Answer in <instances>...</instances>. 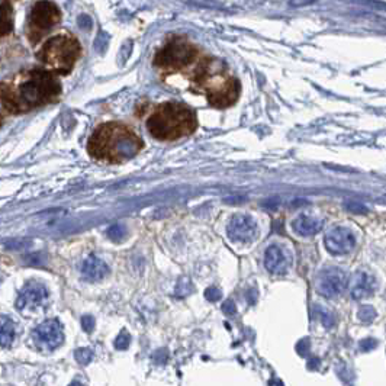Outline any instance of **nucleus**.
Returning a JSON list of instances; mask_svg holds the SVG:
<instances>
[{
	"instance_id": "39448f33",
	"label": "nucleus",
	"mask_w": 386,
	"mask_h": 386,
	"mask_svg": "<svg viewBox=\"0 0 386 386\" xmlns=\"http://www.w3.org/2000/svg\"><path fill=\"white\" fill-rule=\"evenodd\" d=\"M80 52L82 47L76 38L71 35H59L48 39L38 52V59L54 71L67 74L80 57Z\"/></svg>"
},
{
	"instance_id": "4be33fe9",
	"label": "nucleus",
	"mask_w": 386,
	"mask_h": 386,
	"mask_svg": "<svg viewBox=\"0 0 386 386\" xmlns=\"http://www.w3.org/2000/svg\"><path fill=\"white\" fill-rule=\"evenodd\" d=\"M346 209L351 212V213H354V215H364V213L369 212V209L363 203H359V202H347L346 203Z\"/></svg>"
},
{
	"instance_id": "2eb2a0df",
	"label": "nucleus",
	"mask_w": 386,
	"mask_h": 386,
	"mask_svg": "<svg viewBox=\"0 0 386 386\" xmlns=\"http://www.w3.org/2000/svg\"><path fill=\"white\" fill-rule=\"evenodd\" d=\"M82 273L87 281L96 282L105 278L106 274L109 273V267L103 260H100L97 256L92 254L83 261Z\"/></svg>"
},
{
	"instance_id": "393cba45",
	"label": "nucleus",
	"mask_w": 386,
	"mask_h": 386,
	"mask_svg": "<svg viewBox=\"0 0 386 386\" xmlns=\"http://www.w3.org/2000/svg\"><path fill=\"white\" fill-rule=\"evenodd\" d=\"M77 22H79V26H80L82 29H84V31L90 29L92 25H93V21H92V18H90L89 15H80L79 19H77Z\"/></svg>"
},
{
	"instance_id": "5701e85b",
	"label": "nucleus",
	"mask_w": 386,
	"mask_h": 386,
	"mask_svg": "<svg viewBox=\"0 0 386 386\" xmlns=\"http://www.w3.org/2000/svg\"><path fill=\"white\" fill-rule=\"evenodd\" d=\"M125 235V228L122 225H112L107 230V237L112 240H121Z\"/></svg>"
},
{
	"instance_id": "0eeeda50",
	"label": "nucleus",
	"mask_w": 386,
	"mask_h": 386,
	"mask_svg": "<svg viewBox=\"0 0 386 386\" xmlns=\"http://www.w3.org/2000/svg\"><path fill=\"white\" fill-rule=\"evenodd\" d=\"M196 57V48L183 38L169 41L155 56L154 64L161 69L180 70L187 67Z\"/></svg>"
},
{
	"instance_id": "f03ea898",
	"label": "nucleus",
	"mask_w": 386,
	"mask_h": 386,
	"mask_svg": "<svg viewBox=\"0 0 386 386\" xmlns=\"http://www.w3.org/2000/svg\"><path fill=\"white\" fill-rule=\"evenodd\" d=\"M142 148V141L134 131L122 124L109 122L94 131L89 140L87 151L96 160L122 163L135 157Z\"/></svg>"
},
{
	"instance_id": "aec40b11",
	"label": "nucleus",
	"mask_w": 386,
	"mask_h": 386,
	"mask_svg": "<svg viewBox=\"0 0 386 386\" xmlns=\"http://www.w3.org/2000/svg\"><path fill=\"white\" fill-rule=\"evenodd\" d=\"M109 45V36L105 32H99V35L96 36L94 39V49L99 52V54H103L106 51V48Z\"/></svg>"
},
{
	"instance_id": "4468645a",
	"label": "nucleus",
	"mask_w": 386,
	"mask_h": 386,
	"mask_svg": "<svg viewBox=\"0 0 386 386\" xmlns=\"http://www.w3.org/2000/svg\"><path fill=\"white\" fill-rule=\"evenodd\" d=\"M350 292L354 299L369 298L374 292L373 278L366 271H357L350 283Z\"/></svg>"
},
{
	"instance_id": "6ab92c4d",
	"label": "nucleus",
	"mask_w": 386,
	"mask_h": 386,
	"mask_svg": "<svg viewBox=\"0 0 386 386\" xmlns=\"http://www.w3.org/2000/svg\"><path fill=\"white\" fill-rule=\"evenodd\" d=\"M74 357H76V360L83 364V366H86V364H89V363L92 362V359H93V353L92 350H89V349H77V350L74 351Z\"/></svg>"
},
{
	"instance_id": "dca6fc26",
	"label": "nucleus",
	"mask_w": 386,
	"mask_h": 386,
	"mask_svg": "<svg viewBox=\"0 0 386 386\" xmlns=\"http://www.w3.org/2000/svg\"><path fill=\"white\" fill-rule=\"evenodd\" d=\"M292 228L296 234L304 235V237H309V235L318 234V233L322 230V221L315 218V216L299 215L296 219H293Z\"/></svg>"
},
{
	"instance_id": "412c9836",
	"label": "nucleus",
	"mask_w": 386,
	"mask_h": 386,
	"mask_svg": "<svg viewBox=\"0 0 386 386\" xmlns=\"http://www.w3.org/2000/svg\"><path fill=\"white\" fill-rule=\"evenodd\" d=\"M129 343H131V336H129V333H127L125 329H122L121 334H119L117 337V340H115V349H118V350H125V349H128Z\"/></svg>"
},
{
	"instance_id": "f8f14e48",
	"label": "nucleus",
	"mask_w": 386,
	"mask_h": 386,
	"mask_svg": "<svg viewBox=\"0 0 386 386\" xmlns=\"http://www.w3.org/2000/svg\"><path fill=\"white\" fill-rule=\"evenodd\" d=\"M48 298L47 288L41 283L31 282L21 291L18 299H16V308L25 309V308H38L45 304Z\"/></svg>"
},
{
	"instance_id": "cd10ccee",
	"label": "nucleus",
	"mask_w": 386,
	"mask_h": 386,
	"mask_svg": "<svg viewBox=\"0 0 386 386\" xmlns=\"http://www.w3.org/2000/svg\"><path fill=\"white\" fill-rule=\"evenodd\" d=\"M223 311L225 315L231 316L235 314V304L231 301V299H228L227 302H224L223 305Z\"/></svg>"
},
{
	"instance_id": "7ed1b4c3",
	"label": "nucleus",
	"mask_w": 386,
	"mask_h": 386,
	"mask_svg": "<svg viewBox=\"0 0 386 386\" xmlns=\"http://www.w3.org/2000/svg\"><path fill=\"white\" fill-rule=\"evenodd\" d=\"M147 128L157 140L175 141L193 134L198 128V121L187 106L167 102L158 106L148 118Z\"/></svg>"
},
{
	"instance_id": "20e7f679",
	"label": "nucleus",
	"mask_w": 386,
	"mask_h": 386,
	"mask_svg": "<svg viewBox=\"0 0 386 386\" xmlns=\"http://www.w3.org/2000/svg\"><path fill=\"white\" fill-rule=\"evenodd\" d=\"M196 83L205 89L208 102L215 107H227L237 100L240 94V83L225 71H212L211 63H203L196 71Z\"/></svg>"
},
{
	"instance_id": "a211bd4d",
	"label": "nucleus",
	"mask_w": 386,
	"mask_h": 386,
	"mask_svg": "<svg viewBox=\"0 0 386 386\" xmlns=\"http://www.w3.org/2000/svg\"><path fill=\"white\" fill-rule=\"evenodd\" d=\"M13 28V15L12 6L6 2L2 0V35H8Z\"/></svg>"
},
{
	"instance_id": "ddd939ff",
	"label": "nucleus",
	"mask_w": 386,
	"mask_h": 386,
	"mask_svg": "<svg viewBox=\"0 0 386 386\" xmlns=\"http://www.w3.org/2000/svg\"><path fill=\"white\" fill-rule=\"evenodd\" d=\"M266 269L273 274H285L288 267L291 266V258L281 246H270L264 254Z\"/></svg>"
},
{
	"instance_id": "bb28decb",
	"label": "nucleus",
	"mask_w": 386,
	"mask_h": 386,
	"mask_svg": "<svg viewBox=\"0 0 386 386\" xmlns=\"http://www.w3.org/2000/svg\"><path fill=\"white\" fill-rule=\"evenodd\" d=\"M359 316H360V319L363 321H370V319H373L374 316V311L372 309V306H364L362 311L359 312Z\"/></svg>"
},
{
	"instance_id": "1a4fd4ad",
	"label": "nucleus",
	"mask_w": 386,
	"mask_h": 386,
	"mask_svg": "<svg viewBox=\"0 0 386 386\" xmlns=\"http://www.w3.org/2000/svg\"><path fill=\"white\" fill-rule=\"evenodd\" d=\"M34 340L45 350H54L64 341L63 327L59 319H48L39 324L34 331Z\"/></svg>"
},
{
	"instance_id": "f3484780",
	"label": "nucleus",
	"mask_w": 386,
	"mask_h": 386,
	"mask_svg": "<svg viewBox=\"0 0 386 386\" xmlns=\"http://www.w3.org/2000/svg\"><path fill=\"white\" fill-rule=\"evenodd\" d=\"M15 334H16V328H15L13 321L6 318V316H3L2 318V331H0V343H2L3 349L9 347L12 344Z\"/></svg>"
},
{
	"instance_id": "a878e982",
	"label": "nucleus",
	"mask_w": 386,
	"mask_h": 386,
	"mask_svg": "<svg viewBox=\"0 0 386 386\" xmlns=\"http://www.w3.org/2000/svg\"><path fill=\"white\" fill-rule=\"evenodd\" d=\"M82 327L86 333H92L94 328V318L90 315H84L82 318Z\"/></svg>"
},
{
	"instance_id": "c85d7f7f",
	"label": "nucleus",
	"mask_w": 386,
	"mask_h": 386,
	"mask_svg": "<svg viewBox=\"0 0 386 386\" xmlns=\"http://www.w3.org/2000/svg\"><path fill=\"white\" fill-rule=\"evenodd\" d=\"M296 350H298V353H299L301 356H306V354H308V350H309V343H308V340L299 341V344L296 346Z\"/></svg>"
},
{
	"instance_id": "b1692460",
	"label": "nucleus",
	"mask_w": 386,
	"mask_h": 386,
	"mask_svg": "<svg viewBox=\"0 0 386 386\" xmlns=\"http://www.w3.org/2000/svg\"><path fill=\"white\" fill-rule=\"evenodd\" d=\"M205 296H206V299H208V301H211V302H216V301H219V299H221L223 293H221V291H219L216 286H209V288L205 291Z\"/></svg>"
},
{
	"instance_id": "6e6552de",
	"label": "nucleus",
	"mask_w": 386,
	"mask_h": 386,
	"mask_svg": "<svg viewBox=\"0 0 386 386\" xmlns=\"http://www.w3.org/2000/svg\"><path fill=\"white\" fill-rule=\"evenodd\" d=\"M347 286V276L339 267L324 269L316 279V291L325 298L339 296Z\"/></svg>"
},
{
	"instance_id": "9b49d317",
	"label": "nucleus",
	"mask_w": 386,
	"mask_h": 386,
	"mask_svg": "<svg viewBox=\"0 0 386 386\" xmlns=\"http://www.w3.org/2000/svg\"><path fill=\"white\" fill-rule=\"evenodd\" d=\"M228 235L234 241H253L257 235V224L250 215H234L228 224Z\"/></svg>"
},
{
	"instance_id": "423d86ee",
	"label": "nucleus",
	"mask_w": 386,
	"mask_h": 386,
	"mask_svg": "<svg viewBox=\"0 0 386 386\" xmlns=\"http://www.w3.org/2000/svg\"><path fill=\"white\" fill-rule=\"evenodd\" d=\"M60 22V11L59 8L47 0H39L31 9L29 18H28V39L32 45L48 34L54 25Z\"/></svg>"
},
{
	"instance_id": "9d476101",
	"label": "nucleus",
	"mask_w": 386,
	"mask_h": 386,
	"mask_svg": "<svg viewBox=\"0 0 386 386\" xmlns=\"http://www.w3.org/2000/svg\"><path fill=\"white\" fill-rule=\"evenodd\" d=\"M324 244H325L327 250L331 254L343 256V254L350 253L351 250L356 247V237L349 228L336 227L325 234Z\"/></svg>"
},
{
	"instance_id": "f257e3e1",
	"label": "nucleus",
	"mask_w": 386,
	"mask_h": 386,
	"mask_svg": "<svg viewBox=\"0 0 386 386\" xmlns=\"http://www.w3.org/2000/svg\"><path fill=\"white\" fill-rule=\"evenodd\" d=\"M61 87L52 73L25 71L12 83L2 84V106L9 114H24L54 102Z\"/></svg>"
}]
</instances>
